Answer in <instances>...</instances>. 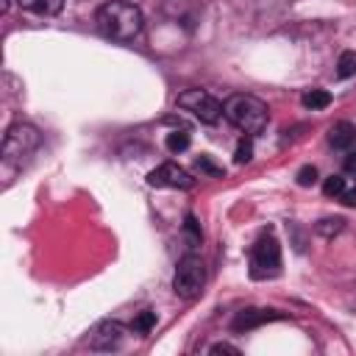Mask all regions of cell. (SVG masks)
Returning <instances> with one entry per match:
<instances>
[{"instance_id": "16", "label": "cell", "mask_w": 356, "mask_h": 356, "mask_svg": "<svg viewBox=\"0 0 356 356\" xmlns=\"http://www.w3.org/2000/svg\"><path fill=\"white\" fill-rule=\"evenodd\" d=\"M153 325H156V312H153V309H145V312H139V314L134 317V331H136V334H147Z\"/></svg>"}, {"instance_id": "4", "label": "cell", "mask_w": 356, "mask_h": 356, "mask_svg": "<svg viewBox=\"0 0 356 356\" xmlns=\"http://www.w3.org/2000/svg\"><path fill=\"white\" fill-rule=\"evenodd\" d=\"M206 286V264L200 256L195 253H186L178 267H175V275H172V289L178 298L184 300H195Z\"/></svg>"}, {"instance_id": "13", "label": "cell", "mask_w": 356, "mask_h": 356, "mask_svg": "<svg viewBox=\"0 0 356 356\" xmlns=\"http://www.w3.org/2000/svg\"><path fill=\"white\" fill-rule=\"evenodd\" d=\"M189 131H170L167 134V139H164V145H167V150L170 153H184L186 147H189Z\"/></svg>"}, {"instance_id": "2", "label": "cell", "mask_w": 356, "mask_h": 356, "mask_svg": "<svg viewBox=\"0 0 356 356\" xmlns=\"http://www.w3.org/2000/svg\"><path fill=\"white\" fill-rule=\"evenodd\" d=\"M222 114L231 125H236L242 134L253 136V134H261L267 128V120H270V111L267 106L253 97V95H231L225 103H222Z\"/></svg>"}, {"instance_id": "9", "label": "cell", "mask_w": 356, "mask_h": 356, "mask_svg": "<svg viewBox=\"0 0 356 356\" xmlns=\"http://www.w3.org/2000/svg\"><path fill=\"white\" fill-rule=\"evenodd\" d=\"M122 337H125V328H122L120 323L103 320V323H97V328L92 331L89 348H92V350H111V348H117V345L122 342Z\"/></svg>"}, {"instance_id": "3", "label": "cell", "mask_w": 356, "mask_h": 356, "mask_svg": "<svg viewBox=\"0 0 356 356\" xmlns=\"http://www.w3.org/2000/svg\"><path fill=\"white\" fill-rule=\"evenodd\" d=\"M39 142H42V136H39L36 125H31V122L8 125L6 136H3V161L22 164V159H28L39 147Z\"/></svg>"}, {"instance_id": "22", "label": "cell", "mask_w": 356, "mask_h": 356, "mask_svg": "<svg viewBox=\"0 0 356 356\" xmlns=\"http://www.w3.org/2000/svg\"><path fill=\"white\" fill-rule=\"evenodd\" d=\"M209 353H239V348H234V345H228V342H217V345H211L209 348Z\"/></svg>"}, {"instance_id": "21", "label": "cell", "mask_w": 356, "mask_h": 356, "mask_svg": "<svg viewBox=\"0 0 356 356\" xmlns=\"http://www.w3.org/2000/svg\"><path fill=\"white\" fill-rule=\"evenodd\" d=\"M295 181H298V186H312V184H317V170L312 164H306L295 172Z\"/></svg>"}, {"instance_id": "6", "label": "cell", "mask_w": 356, "mask_h": 356, "mask_svg": "<svg viewBox=\"0 0 356 356\" xmlns=\"http://www.w3.org/2000/svg\"><path fill=\"white\" fill-rule=\"evenodd\" d=\"M178 106L184 111H189L192 117H197L206 125H214L222 117V103L217 97H211L206 89H186L178 95Z\"/></svg>"}, {"instance_id": "12", "label": "cell", "mask_w": 356, "mask_h": 356, "mask_svg": "<svg viewBox=\"0 0 356 356\" xmlns=\"http://www.w3.org/2000/svg\"><path fill=\"white\" fill-rule=\"evenodd\" d=\"M300 103H303V108H309V111H320V108H328V106H331V95H328L325 89H309V92H303Z\"/></svg>"}, {"instance_id": "8", "label": "cell", "mask_w": 356, "mask_h": 356, "mask_svg": "<svg viewBox=\"0 0 356 356\" xmlns=\"http://www.w3.org/2000/svg\"><path fill=\"white\" fill-rule=\"evenodd\" d=\"M286 314L284 312H275V309H242L236 312V317L231 320V328L236 334L242 331H250V328H259L264 323H273V320H284Z\"/></svg>"}, {"instance_id": "1", "label": "cell", "mask_w": 356, "mask_h": 356, "mask_svg": "<svg viewBox=\"0 0 356 356\" xmlns=\"http://www.w3.org/2000/svg\"><path fill=\"white\" fill-rule=\"evenodd\" d=\"M95 25L97 31L106 36V39H114V42H131L142 33V25H145V17L142 11L128 3V0H108L97 8L95 14Z\"/></svg>"}, {"instance_id": "10", "label": "cell", "mask_w": 356, "mask_h": 356, "mask_svg": "<svg viewBox=\"0 0 356 356\" xmlns=\"http://www.w3.org/2000/svg\"><path fill=\"white\" fill-rule=\"evenodd\" d=\"M328 145L334 150H350L356 145V128L348 120H339L328 128Z\"/></svg>"}, {"instance_id": "24", "label": "cell", "mask_w": 356, "mask_h": 356, "mask_svg": "<svg viewBox=\"0 0 356 356\" xmlns=\"http://www.w3.org/2000/svg\"><path fill=\"white\" fill-rule=\"evenodd\" d=\"M345 170H348V172H356V153L345 159Z\"/></svg>"}, {"instance_id": "15", "label": "cell", "mask_w": 356, "mask_h": 356, "mask_svg": "<svg viewBox=\"0 0 356 356\" xmlns=\"http://www.w3.org/2000/svg\"><path fill=\"white\" fill-rule=\"evenodd\" d=\"M195 170H197L200 175H211V178L225 175V170H222L220 164H214L211 156H197V159H195Z\"/></svg>"}, {"instance_id": "5", "label": "cell", "mask_w": 356, "mask_h": 356, "mask_svg": "<svg viewBox=\"0 0 356 356\" xmlns=\"http://www.w3.org/2000/svg\"><path fill=\"white\" fill-rule=\"evenodd\" d=\"M281 273V245L273 234H261L250 248V278H273Z\"/></svg>"}, {"instance_id": "20", "label": "cell", "mask_w": 356, "mask_h": 356, "mask_svg": "<svg viewBox=\"0 0 356 356\" xmlns=\"http://www.w3.org/2000/svg\"><path fill=\"white\" fill-rule=\"evenodd\" d=\"M339 231H342V220H339V217H334V220L328 217V220H320V222H317V234L325 236V239H331V236L339 234Z\"/></svg>"}, {"instance_id": "17", "label": "cell", "mask_w": 356, "mask_h": 356, "mask_svg": "<svg viewBox=\"0 0 356 356\" xmlns=\"http://www.w3.org/2000/svg\"><path fill=\"white\" fill-rule=\"evenodd\" d=\"M250 159H253V139L250 136H242L239 145H236V150H234V161L236 164H248Z\"/></svg>"}, {"instance_id": "7", "label": "cell", "mask_w": 356, "mask_h": 356, "mask_svg": "<svg viewBox=\"0 0 356 356\" xmlns=\"http://www.w3.org/2000/svg\"><path fill=\"white\" fill-rule=\"evenodd\" d=\"M147 184H150V186H167V189H192L195 178H192L184 167H178V164H172V161H164V164H159V167L147 175Z\"/></svg>"}, {"instance_id": "11", "label": "cell", "mask_w": 356, "mask_h": 356, "mask_svg": "<svg viewBox=\"0 0 356 356\" xmlns=\"http://www.w3.org/2000/svg\"><path fill=\"white\" fill-rule=\"evenodd\" d=\"M17 3H19V8L42 14V17H53L64 8V0H17Z\"/></svg>"}, {"instance_id": "14", "label": "cell", "mask_w": 356, "mask_h": 356, "mask_svg": "<svg viewBox=\"0 0 356 356\" xmlns=\"http://www.w3.org/2000/svg\"><path fill=\"white\" fill-rule=\"evenodd\" d=\"M337 75L339 78H353L356 75V50H345L337 61Z\"/></svg>"}, {"instance_id": "19", "label": "cell", "mask_w": 356, "mask_h": 356, "mask_svg": "<svg viewBox=\"0 0 356 356\" xmlns=\"http://www.w3.org/2000/svg\"><path fill=\"white\" fill-rule=\"evenodd\" d=\"M184 234L189 239V245H200V222L195 220V214L184 217Z\"/></svg>"}, {"instance_id": "23", "label": "cell", "mask_w": 356, "mask_h": 356, "mask_svg": "<svg viewBox=\"0 0 356 356\" xmlns=\"http://www.w3.org/2000/svg\"><path fill=\"white\" fill-rule=\"evenodd\" d=\"M342 203L350 206V209H356V186H350V189L342 192Z\"/></svg>"}, {"instance_id": "18", "label": "cell", "mask_w": 356, "mask_h": 356, "mask_svg": "<svg viewBox=\"0 0 356 356\" xmlns=\"http://www.w3.org/2000/svg\"><path fill=\"white\" fill-rule=\"evenodd\" d=\"M345 192V178L342 175H328L325 184H323V195L325 197H342Z\"/></svg>"}]
</instances>
